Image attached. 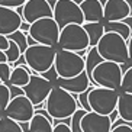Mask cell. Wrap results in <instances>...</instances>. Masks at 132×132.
<instances>
[{
	"instance_id": "35",
	"label": "cell",
	"mask_w": 132,
	"mask_h": 132,
	"mask_svg": "<svg viewBox=\"0 0 132 132\" xmlns=\"http://www.w3.org/2000/svg\"><path fill=\"white\" fill-rule=\"evenodd\" d=\"M52 132H71V129H70V125L62 123L61 120H55Z\"/></svg>"
},
{
	"instance_id": "16",
	"label": "cell",
	"mask_w": 132,
	"mask_h": 132,
	"mask_svg": "<svg viewBox=\"0 0 132 132\" xmlns=\"http://www.w3.org/2000/svg\"><path fill=\"white\" fill-rule=\"evenodd\" d=\"M57 86L61 87L62 90L68 92L70 94H80L83 92L90 87V80L87 77L86 71H83L81 74H78L77 77H73V78H58L57 81ZM93 87V86H92Z\"/></svg>"
},
{
	"instance_id": "31",
	"label": "cell",
	"mask_w": 132,
	"mask_h": 132,
	"mask_svg": "<svg viewBox=\"0 0 132 132\" xmlns=\"http://www.w3.org/2000/svg\"><path fill=\"white\" fill-rule=\"evenodd\" d=\"M10 73H12V65H10L9 62L0 64V81L3 83V84H7L9 83Z\"/></svg>"
},
{
	"instance_id": "24",
	"label": "cell",
	"mask_w": 132,
	"mask_h": 132,
	"mask_svg": "<svg viewBox=\"0 0 132 132\" xmlns=\"http://www.w3.org/2000/svg\"><path fill=\"white\" fill-rule=\"evenodd\" d=\"M0 132H25V129L20 123L2 115V118H0Z\"/></svg>"
},
{
	"instance_id": "4",
	"label": "cell",
	"mask_w": 132,
	"mask_h": 132,
	"mask_svg": "<svg viewBox=\"0 0 132 132\" xmlns=\"http://www.w3.org/2000/svg\"><path fill=\"white\" fill-rule=\"evenodd\" d=\"M122 76H123L122 65L110 61H102L93 70L92 86H97V87L118 92V90H120Z\"/></svg>"
},
{
	"instance_id": "3",
	"label": "cell",
	"mask_w": 132,
	"mask_h": 132,
	"mask_svg": "<svg viewBox=\"0 0 132 132\" xmlns=\"http://www.w3.org/2000/svg\"><path fill=\"white\" fill-rule=\"evenodd\" d=\"M55 54H57V48L36 44L34 47H28V50L22 55L25 58L26 67L29 70H32V73L44 74L47 73L51 67H54Z\"/></svg>"
},
{
	"instance_id": "11",
	"label": "cell",
	"mask_w": 132,
	"mask_h": 132,
	"mask_svg": "<svg viewBox=\"0 0 132 132\" xmlns=\"http://www.w3.org/2000/svg\"><path fill=\"white\" fill-rule=\"evenodd\" d=\"M34 115H35V106L32 105L23 94L12 99L9 102L7 108L4 109V112H3V116L15 120V122H18L20 125L28 123L32 119Z\"/></svg>"
},
{
	"instance_id": "46",
	"label": "cell",
	"mask_w": 132,
	"mask_h": 132,
	"mask_svg": "<svg viewBox=\"0 0 132 132\" xmlns=\"http://www.w3.org/2000/svg\"><path fill=\"white\" fill-rule=\"evenodd\" d=\"M48 2H50V0H48Z\"/></svg>"
},
{
	"instance_id": "36",
	"label": "cell",
	"mask_w": 132,
	"mask_h": 132,
	"mask_svg": "<svg viewBox=\"0 0 132 132\" xmlns=\"http://www.w3.org/2000/svg\"><path fill=\"white\" fill-rule=\"evenodd\" d=\"M9 90H10V100L15 99L18 96H22L23 94V90L20 89V87H15V86H9Z\"/></svg>"
},
{
	"instance_id": "23",
	"label": "cell",
	"mask_w": 132,
	"mask_h": 132,
	"mask_svg": "<svg viewBox=\"0 0 132 132\" xmlns=\"http://www.w3.org/2000/svg\"><path fill=\"white\" fill-rule=\"evenodd\" d=\"M105 25V32H113V34H118L119 36L128 41L129 36H131V31L126 23L123 22H109V23H103Z\"/></svg>"
},
{
	"instance_id": "26",
	"label": "cell",
	"mask_w": 132,
	"mask_h": 132,
	"mask_svg": "<svg viewBox=\"0 0 132 132\" xmlns=\"http://www.w3.org/2000/svg\"><path fill=\"white\" fill-rule=\"evenodd\" d=\"M86 113L87 112L81 108H78L77 110L73 113V116L70 118L71 119V123H70L71 132H81V119H83V116H84Z\"/></svg>"
},
{
	"instance_id": "7",
	"label": "cell",
	"mask_w": 132,
	"mask_h": 132,
	"mask_svg": "<svg viewBox=\"0 0 132 132\" xmlns=\"http://www.w3.org/2000/svg\"><path fill=\"white\" fill-rule=\"evenodd\" d=\"M28 35L38 45L57 48L60 38V28L52 18H44L31 25Z\"/></svg>"
},
{
	"instance_id": "32",
	"label": "cell",
	"mask_w": 132,
	"mask_h": 132,
	"mask_svg": "<svg viewBox=\"0 0 132 132\" xmlns=\"http://www.w3.org/2000/svg\"><path fill=\"white\" fill-rule=\"evenodd\" d=\"M110 132H132V129L128 126V123H126L125 120H122V119L118 118V119L113 122L112 131H110Z\"/></svg>"
},
{
	"instance_id": "33",
	"label": "cell",
	"mask_w": 132,
	"mask_h": 132,
	"mask_svg": "<svg viewBox=\"0 0 132 132\" xmlns=\"http://www.w3.org/2000/svg\"><path fill=\"white\" fill-rule=\"evenodd\" d=\"M25 3H26V0H0V7L18 9V7H22Z\"/></svg>"
},
{
	"instance_id": "6",
	"label": "cell",
	"mask_w": 132,
	"mask_h": 132,
	"mask_svg": "<svg viewBox=\"0 0 132 132\" xmlns=\"http://www.w3.org/2000/svg\"><path fill=\"white\" fill-rule=\"evenodd\" d=\"M54 70L60 78H73L84 71V58L77 52L57 50Z\"/></svg>"
},
{
	"instance_id": "21",
	"label": "cell",
	"mask_w": 132,
	"mask_h": 132,
	"mask_svg": "<svg viewBox=\"0 0 132 132\" xmlns=\"http://www.w3.org/2000/svg\"><path fill=\"white\" fill-rule=\"evenodd\" d=\"M52 129H54L52 122L38 113H35L28 122V132H52Z\"/></svg>"
},
{
	"instance_id": "42",
	"label": "cell",
	"mask_w": 132,
	"mask_h": 132,
	"mask_svg": "<svg viewBox=\"0 0 132 132\" xmlns=\"http://www.w3.org/2000/svg\"><path fill=\"white\" fill-rule=\"evenodd\" d=\"M3 62H7V58H6V54L3 51H0V64H3Z\"/></svg>"
},
{
	"instance_id": "8",
	"label": "cell",
	"mask_w": 132,
	"mask_h": 132,
	"mask_svg": "<svg viewBox=\"0 0 132 132\" xmlns=\"http://www.w3.org/2000/svg\"><path fill=\"white\" fill-rule=\"evenodd\" d=\"M119 92L103 89V87H90L89 93V106L90 112L109 116L116 110Z\"/></svg>"
},
{
	"instance_id": "43",
	"label": "cell",
	"mask_w": 132,
	"mask_h": 132,
	"mask_svg": "<svg viewBox=\"0 0 132 132\" xmlns=\"http://www.w3.org/2000/svg\"><path fill=\"white\" fill-rule=\"evenodd\" d=\"M70 2H73V3H76V4H78V6H80V4L84 2V0H70Z\"/></svg>"
},
{
	"instance_id": "30",
	"label": "cell",
	"mask_w": 132,
	"mask_h": 132,
	"mask_svg": "<svg viewBox=\"0 0 132 132\" xmlns=\"http://www.w3.org/2000/svg\"><path fill=\"white\" fill-rule=\"evenodd\" d=\"M92 87V86H90ZM90 87L86 92L80 93L76 99H77V103H78V108L84 109L86 112H90V106H89V93H90Z\"/></svg>"
},
{
	"instance_id": "28",
	"label": "cell",
	"mask_w": 132,
	"mask_h": 132,
	"mask_svg": "<svg viewBox=\"0 0 132 132\" xmlns=\"http://www.w3.org/2000/svg\"><path fill=\"white\" fill-rule=\"evenodd\" d=\"M9 48L6 51H4V54H6V58H7V62L12 65V64H15L18 60L20 58V55H22V52H20L19 47L16 45L15 42H12V41H9Z\"/></svg>"
},
{
	"instance_id": "37",
	"label": "cell",
	"mask_w": 132,
	"mask_h": 132,
	"mask_svg": "<svg viewBox=\"0 0 132 132\" xmlns=\"http://www.w3.org/2000/svg\"><path fill=\"white\" fill-rule=\"evenodd\" d=\"M9 39H7V36H3V35H0V51H6L9 48Z\"/></svg>"
},
{
	"instance_id": "34",
	"label": "cell",
	"mask_w": 132,
	"mask_h": 132,
	"mask_svg": "<svg viewBox=\"0 0 132 132\" xmlns=\"http://www.w3.org/2000/svg\"><path fill=\"white\" fill-rule=\"evenodd\" d=\"M41 77H44V78H47L50 83H52V86H57V81H58V76H57V73H55V70H54V67H51L50 70L47 71V73H44V74H39Z\"/></svg>"
},
{
	"instance_id": "25",
	"label": "cell",
	"mask_w": 132,
	"mask_h": 132,
	"mask_svg": "<svg viewBox=\"0 0 132 132\" xmlns=\"http://www.w3.org/2000/svg\"><path fill=\"white\" fill-rule=\"evenodd\" d=\"M26 34H23L22 31H16L15 34H12V35H9L7 39L9 41H12V42H15L18 47H19L20 52L23 54L25 51L28 50V41H26Z\"/></svg>"
},
{
	"instance_id": "15",
	"label": "cell",
	"mask_w": 132,
	"mask_h": 132,
	"mask_svg": "<svg viewBox=\"0 0 132 132\" xmlns=\"http://www.w3.org/2000/svg\"><path fill=\"white\" fill-rule=\"evenodd\" d=\"M22 16L16 13L15 9L0 7V35L9 36L20 29Z\"/></svg>"
},
{
	"instance_id": "29",
	"label": "cell",
	"mask_w": 132,
	"mask_h": 132,
	"mask_svg": "<svg viewBox=\"0 0 132 132\" xmlns=\"http://www.w3.org/2000/svg\"><path fill=\"white\" fill-rule=\"evenodd\" d=\"M9 102H10V90L7 84L0 83V113L3 115L4 109L7 108Z\"/></svg>"
},
{
	"instance_id": "44",
	"label": "cell",
	"mask_w": 132,
	"mask_h": 132,
	"mask_svg": "<svg viewBox=\"0 0 132 132\" xmlns=\"http://www.w3.org/2000/svg\"><path fill=\"white\" fill-rule=\"evenodd\" d=\"M97 2H100V3H102V4H105V3H106V2H108V0H97Z\"/></svg>"
},
{
	"instance_id": "17",
	"label": "cell",
	"mask_w": 132,
	"mask_h": 132,
	"mask_svg": "<svg viewBox=\"0 0 132 132\" xmlns=\"http://www.w3.org/2000/svg\"><path fill=\"white\" fill-rule=\"evenodd\" d=\"M84 23L102 22L103 23V4L97 0H84L80 4Z\"/></svg>"
},
{
	"instance_id": "13",
	"label": "cell",
	"mask_w": 132,
	"mask_h": 132,
	"mask_svg": "<svg viewBox=\"0 0 132 132\" xmlns=\"http://www.w3.org/2000/svg\"><path fill=\"white\" fill-rule=\"evenodd\" d=\"M131 16V6L125 0H108L103 4V22H122Z\"/></svg>"
},
{
	"instance_id": "38",
	"label": "cell",
	"mask_w": 132,
	"mask_h": 132,
	"mask_svg": "<svg viewBox=\"0 0 132 132\" xmlns=\"http://www.w3.org/2000/svg\"><path fill=\"white\" fill-rule=\"evenodd\" d=\"M126 44H128V61L131 62V65H132V35L129 36Z\"/></svg>"
},
{
	"instance_id": "27",
	"label": "cell",
	"mask_w": 132,
	"mask_h": 132,
	"mask_svg": "<svg viewBox=\"0 0 132 132\" xmlns=\"http://www.w3.org/2000/svg\"><path fill=\"white\" fill-rule=\"evenodd\" d=\"M120 92L122 93L132 94V65H129L123 71L122 76V83H120Z\"/></svg>"
},
{
	"instance_id": "39",
	"label": "cell",
	"mask_w": 132,
	"mask_h": 132,
	"mask_svg": "<svg viewBox=\"0 0 132 132\" xmlns=\"http://www.w3.org/2000/svg\"><path fill=\"white\" fill-rule=\"evenodd\" d=\"M29 28H31V25L29 23H26V22H23V20H22V23H20V29L19 31H22L23 32V34H29Z\"/></svg>"
},
{
	"instance_id": "18",
	"label": "cell",
	"mask_w": 132,
	"mask_h": 132,
	"mask_svg": "<svg viewBox=\"0 0 132 132\" xmlns=\"http://www.w3.org/2000/svg\"><path fill=\"white\" fill-rule=\"evenodd\" d=\"M32 70H29L26 65H18L12 68L10 73V78H9L7 86H15V87H20L23 89L25 86L29 83V78L32 76Z\"/></svg>"
},
{
	"instance_id": "40",
	"label": "cell",
	"mask_w": 132,
	"mask_h": 132,
	"mask_svg": "<svg viewBox=\"0 0 132 132\" xmlns=\"http://www.w3.org/2000/svg\"><path fill=\"white\" fill-rule=\"evenodd\" d=\"M123 23H126L128 25V28H129V31H131V35H132V16H128L125 20H122Z\"/></svg>"
},
{
	"instance_id": "2",
	"label": "cell",
	"mask_w": 132,
	"mask_h": 132,
	"mask_svg": "<svg viewBox=\"0 0 132 132\" xmlns=\"http://www.w3.org/2000/svg\"><path fill=\"white\" fill-rule=\"evenodd\" d=\"M96 50L103 61H110L119 65L128 64V44L118 34L105 32L97 42Z\"/></svg>"
},
{
	"instance_id": "5",
	"label": "cell",
	"mask_w": 132,
	"mask_h": 132,
	"mask_svg": "<svg viewBox=\"0 0 132 132\" xmlns=\"http://www.w3.org/2000/svg\"><path fill=\"white\" fill-rule=\"evenodd\" d=\"M60 50L71 51V52H83L89 50V38L83 29V25H67L60 31L58 45Z\"/></svg>"
},
{
	"instance_id": "10",
	"label": "cell",
	"mask_w": 132,
	"mask_h": 132,
	"mask_svg": "<svg viewBox=\"0 0 132 132\" xmlns=\"http://www.w3.org/2000/svg\"><path fill=\"white\" fill-rule=\"evenodd\" d=\"M52 87H54L52 83H50L47 78L41 77L39 74H32L29 78V83L22 90H23V96L28 100L34 106H38L47 100Z\"/></svg>"
},
{
	"instance_id": "22",
	"label": "cell",
	"mask_w": 132,
	"mask_h": 132,
	"mask_svg": "<svg viewBox=\"0 0 132 132\" xmlns=\"http://www.w3.org/2000/svg\"><path fill=\"white\" fill-rule=\"evenodd\" d=\"M103 61L102 57L99 55L96 47H92L87 50V54H86V58H84V71L87 74V77L90 80V86H92V74H93V70L96 68L100 62Z\"/></svg>"
},
{
	"instance_id": "41",
	"label": "cell",
	"mask_w": 132,
	"mask_h": 132,
	"mask_svg": "<svg viewBox=\"0 0 132 132\" xmlns=\"http://www.w3.org/2000/svg\"><path fill=\"white\" fill-rule=\"evenodd\" d=\"M118 118H119V115H118V112H116V110H115V112H112L110 115H109V119H110V122H112V125H113V122H115V120H116Z\"/></svg>"
},
{
	"instance_id": "14",
	"label": "cell",
	"mask_w": 132,
	"mask_h": 132,
	"mask_svg": "<svg viewBox=\"0 0 132 132\" xmlns=\"http://www.w3.org/2000/svg\"><path fill=\"white\" fill-rule=\"evenodd\" d=\"M112 122L109 116L87 112L81 119V132H110Z\"/></svg>"
},
{
	"instance_id": "20",
	"label": "cell",
	"mask_w": 132,
	"mask_h": 132,
	"mask_svg": "<svg viewBox=\"0 0 132 132\" xmlns=\"http://www.w3.org/2000/svg\"><path fill=\"white\" fill-rule=\"evenodd\" d=\"M83 29L89 38V47H96L100 38L105 35V25L102 22H92V23H83Z\"/></svg>"
},
{
	"instance_id": "1",
	"label": "cell",
	"mask_w": 132,
	"mask_h": 132,
	"mask_svg": "<svg viewBox=\"0 0 132 132\" xmlns=\"http://www.w3.org/2000/svg\"><path fill=\"white\" fill-rule=\"evenodd\" d=\"M44 103H45L44 109L47 110V113L54 120L68 119L78 109L76 94H70L68 92L62 90L58 86L52 87L51 93L48 94L47 100Z\"/></svg>"
},
{
	"instance_id": "19",
	"label": "cell",
	"mask_w": 132,
	"mask_h": 132,
	"mask_svg": "<svg viewBox=\"0 0 132 132\" xmlns=\"http://www.w3.org/2000/svg\"><path fill=\"white\" fill-rule=\"evenodd\" d=\"M116 112L119 115V119L125 122H132V94L120 92L118 97Z\"/></svg>"
},
{
	"instance_id": "47",
	"label": "cell",
	"mask_w": 132,
	"mask_h": 132,
	"mask_svg": "<svg viewBox=\"0 0 132 132\" xmlns=\"http://www.w3.org/2000/svg\"><path fill=\"white\" fill-rule=\"evenodd\" d=\"M25 132H26V131H25Z\"/></svg>"
},
{
	"instance_id": "9",
	"label": "cell",
	"mask_w": 132,
	"mask_h": 132,
	"mask_svg": "<svg viewBox=\"0 0 132 132\" xmlns=\"http://www.w3.org/2000/svg\"><path fill=\"white\" fill-rule=\"evenodd\" d=\"M52 19L57 22L60 31L67 25H83V13L80 6L70 0H55V4L52 7Z\"/></svg>"
},
{
	"instance_id": "12",
	"label": "cell",
	"mask_w": 132,
	"mask_h": 132,
	"mask_svg": "<svg viewBox=\"0 0 132 132\" xmlns=\"http://www.w3.org/2000/svg\"><path fill=\"white\" fill-rule=\"evenodd\" d=\"M44 18H52V7L48 0H26L22 6V20L32 25Z\"/></svg>"
},
{
	"instance_id": "45",
	"label": "cell",
	"mask_w": 132,
	"mask_h": 132,
	"mask_svg": "<svg viewBox=\"0 0 132 132\" xmlns=\"http://www.w3.org/2000/svg\"><path fill=\"white\" fill-rule=\"evenodd\" d=\"M0 118H2V113H0Z\"/></svg>"
}]
</instances>
